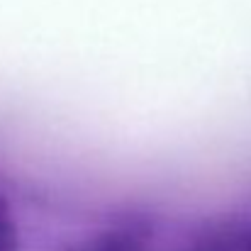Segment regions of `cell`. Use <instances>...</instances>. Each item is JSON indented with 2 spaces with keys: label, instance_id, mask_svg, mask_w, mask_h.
Segmentation results:
<instances>
[{
  "label": "cell",
  "instance_id": "1",
  "mask_svg": "<svg viewBox=\"0 0 251 251\" xmlns=\"http://www.w3.org/2000/svg\"><path fill=\"white\" fill-rule=\"evenodd\" d=\"M69 251H149V247L137 232L115 227V229H102L88 237Z\"/></svg>",
  "mask_w": 251,
  "mask_h": 251
},
{
  "label": "cell",
  "instance_id": "2",
  "mask_svg": "<svg viewBox=\"0 0 251 251\" xmlns=\"http://www.w3.org/2000/svg\"><path fill=\"white\" fill-rule=\"evenodd\" d=\"M185 251H251V227L227 225L222 229L207 232Z\"/></svg>",
  "mask_w": 251,
  "mask_h": 251
}]
</instances>
